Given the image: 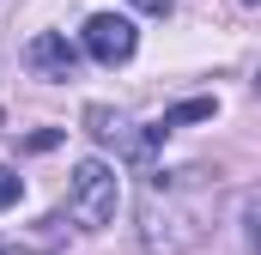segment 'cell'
<instances>
[{"label": "cell", "instance_id": "obj_9", "mask_svg": "<svg viewBox=\"0 0 261 255\" xmlns=\"http://www.w3.org/2000/svg\"><path fill=\"white\" fill-rule=\"evenodd\" d=\"M134 12H152V18H164V12H170V6H176V0H128Z\"/></svg>", "mask_w": 261, "mask_h": 255}, {"label": "cell", "instance_id": "obj_8", "mask_svg": "<svg viewBox=\"0 0 261 255\" xmlns=\"http://www.w3.org/2000/svg\"><path fill=\"white\" fill-rule=\"evenodd\" d=\"M18 194H24L18 170H6V164H0V213H6V207H18Z\"/></svg>", "mask_w": 261, "mask_h": 255}, {"label": "cell", "instance_id": "obj_7", "mask_svg": "<svg viewBox=\"0 0 261 255\" xmlns=\"http://www.w3.org/2000/svg\"><path fill=\"white\" fill-rule=\"evenodd\" d=\"M243 237H249V255H261V189L243 200Z\"/></svg>", "mask_w": 261, "mask_h": 255}, {"label": "cell", "instance_id": "obj_5", "mask_svg": "<svg viewBox=\"0 0 261 255\" xmlns=\"http://www.w3.org/2000/svg\"><path fill=\"white\" fill-rule=\"evenodd\" d=\"M24 61H31V73H37V79H73V61H79V49L67 43L61 31H43V37H31Z\"/></svg>", "mask_w": 261, "mask_h": 255}, {"label": "cell", "instance_id": "obj_6", "mask_svg": "<svg viewBox=\"0 0 261 255\" xmlns=\"http://www.w3.org/2000/svg\"><path fill=\"white\" fill-rule=\"evenodd\" d=\"M213 110H219V104H213V97H189V104H176V110H164V116H158V122H146V134H152V140H164V134H170V128H182V122H206V116H213Z\"/></svg>", "mask_w": 261, "mask_h": 255}, {"label": "cell", "instance_id": "obj_4", "mask_svg": "<svg viewBox=\"0 0 261 255\" xmlns=\"http://www.w3.org/2000/svg\"><path fill=\"white\" fill-rule=\"evenodd\" d=\"M128 128H134V122H128V116H116L110 104H91V110H85V134H91V140L116 146L122 158H146L158 140H152V134H128Z\"/></svg>", "mask_w": 261, "mask_h": 255}, {"label": "cell", "instance_id": "obj_3", "mask_svg": "<svg viewBox=\"0 0 261 255\" xmlns=\"http://www.w3.org/2000/svg\"><path fill=\"white\" fill-rule=\"evenodd\" d=\"M79 43H85V55L97 67H122L140 49V31H134V18H122V12H91L85 31H79Z\"/></svg>", "mask_w": 261, "mask_h": 255}, {"label": "cell", "instance_id": "obj_1", "mask_svg": "<svg viewBox=\"0 0 261 255\" xmlns=\"http://www.w3.org/2000/svg\"><path fill=\"white\" fill-rule=\"evenodd\" d=\"M219 219V176L206 164H176V170H152L140 189V243L146 255H189L206 243Z\"/></svg>", "mask_w": 261, "mask_h": 255}, {"label": "cell", "instance_id": "obj_2", "mask_svg": "<svg viewBox=\"0 0 261 255\" xmlns=\"http://www.w3.org/2000/svg\"><path fill=\"white\" fill-rule=\"evenodd\" d=\"M116 200H122L116 164H103V158H79L73 164V176H67V219L79 231H103L116 219Z\"/></svg>", "mask_w": 261, "mask_h": 255}]
</instances>
